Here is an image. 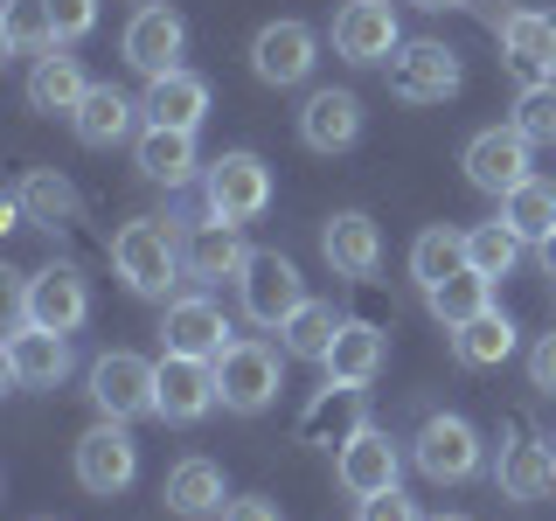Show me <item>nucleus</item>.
Listing matches in <instances>:
<instances>
[{"label":"nucleus","mask_w":556,"mask_h":521,"mask_svg":"<svg viewBox=\"0 0 556 521\" xmlns=\"http://www.w3.org/2000/svg\"><path fill=\"white\" fill-rule=\"evenodd\" d=\"M112 265L126 278V292H139V300H167L174 278H188L181 271V237H174L161 216H132L126 230L112 237Z\"/></svg>","instance_id":"1"},{"label":"nucleus","mask_w":556,"mask_h":521,"mask_svg":"<svg viewBox=\"0 0 556 521\" xmlns=\"http://www.w3.org/2000/svg\"><path fill=\"white\" fill-rule=\"evenodd\" d=\"M278 382H286V355H278L271 341H257V334H237V341L216 355V404L230 410V417L271 410Z\"/></svg>","instance_id":"2"},{"label":"nucleus","mask_w":556,"mask_h":521,"mask_svg":"<svg viewBox=\"0 0 556 521\" xmlns=\"http://www.w3.org/2000/svg\"><path fill=\"white\" fill-rule=\"evenodd\" d=\"M91 404H98V417H112V424L147 417L153 404H161V361L132 355V347L98 355V361H91Z\"/></svg>","instance_id":"3"},{"label":"nucleus","mask_w":556,"mask_h":521,"mask_svg":"<svg viewBox=\"0 0 556 521\" xmlns=\"http://www.w3.org/2000/svg\"><path fill=\"white\" fill-rule=\"evenodd\" d=\"M8 292H14V320H35V327H49V334H77V327L91 320V285H84L70 265L14 278Z\"/></svg>","instance_id":"4"},{"label":"nucleus","mask_w":556,"mask_h":521,"mask_svg":"<svg viewBox=\"0 0 556 521\" xmlns=\"http://www.w3.org/2000/svg\"><path fill=\"white\" fill-rule=\"evenodd\" d=\"M237 300H243V320L286 327L292 313L306 306V278H300V265H292V257L251 251V257H243V271H237Z\"/></svg>","instance_id":"5"},{"label":"nucleus","mask_w":556,"mask_h":521,"mask_svg":"<svg viewBox=\"0 0 556 521\" xmlns=\"http://www.w3.org/2000/svg\"><path fill=\"white\" fill-rule=\"evenodd\" d=\"M202 195H208V216H223V223H251V216H265L271 208V167L257 161V153H216L202 174Z\"/></svg>","instance_id":"6"},{"label":"nucleus","mask_w":556,"mask_h":521,"mask_svg":"<svg viewBox=\"0 0 556 521\" xmlns=\"http://www.w3.org/2000/svg\"><path fill=\"white\" fill-rule=\"evenodd\" d=\"M132 480H139L132 431L112 424V417H98V424L77 439V486H84V494H98V500H112V494H126Z\"/></svg>","instance_id":"7"},{"label":"nucleus","mask_w":556,"mask_h":521,"mask_svg":"<svg viewBox=\"0 0 556 521\" xmlns=\"http://www.w3.org/2000/svg\"><path fill=\"white\" fill-rule=\"evenodd\" d=\"M410 459H417V473L425 480H439V486H459V480H473L480 473V431L466 424V417H425V431L410 439Z\"/></svg>","instance_id":"8"},{"label":"nucleus","mask_w":556,"mask_h":521,"mask_svg":"<svg viewBox=\"0 0 556 521\" xmlns=\"http://www.w3.org/2000/svg\"><path fill=\"white\" fill-rule=\"evenodd\" d=\"M181 42H188V22L161 0H139V14L126 22L118 35V56H126L139 77H167V69H181Z\"/></svg>","instance_id":"9"},{"label":"nucleus","mask_w":556,"mask_h":521,"mask_svg":"<svg viewBox=\"0 0 556 521\" xmlns=\"http://www.w3.org/2000/svg\"><path fill=\"white\" fill-rule=\"evenodd\" d=\"M529 139H521L515 126H486V132H473V139H466V181H473L480 188V195H515V188L521 181H535V174H529Z\"/></svg>","instance_id":"10"},{"label":"nucleus","mask_w":556,"mask_h":521,"mask_svg":"<svg viewBox=\"0 0 556 521\" xmlns=\"http://www.w3.org/2000/svg\"><path fill=\"white\" fill-rule=\"evenodd\" d=\"M396 49H404V28H396L390 0H348L334 14V56L369 69V63H390Z\"/></svg>","instance_id":"11"},{"label":"nucleus","mask_w":556,"mask_h":521,"mask_svg":"<svg viewBox=\"0 0 556 521\" xmlns=\"http://www.w3.org/2000/svg\"><path fill=\"white\" fill-rule=\"evenodd\" d=\"M396 473H404V452H396V439H390V431H376V424H362L355 439L334 452V480H341V494H355V500L390 494Z\"/></svg>","instance_id":"12"},{"label":"nucleus","mask_w":556,"mask_h":521,"mask_svg":"<svg viewBox=\"0 0 556 521\" xmlns=\"http://www.w3.org/2000/svg\"><path fill=\"white\" fill-rule=\"evenodd\" d=\"M313 63H320V35H313L306 22H265L251 35V69H257V84H306L313 77Z\"/></svg>","instance_id":"13"},{"label":"nucleus","mask_w":556,"mask_h":521,"mask_svg":"<svg viewBox=\"0 0 556 521\" xmlns=\"http://www.w3.org/2000/svg\"><path fill=\"white\" fill-rule=\"evenodd\" d=\"M230 320L208 292H188V300H167V320H161V355H195V361H216L230 347Z\"/></svg>","instance_id":"14"},{"label":"nucleus","mask_w":556,"mask_h":521,"mask_svg":"<svg viewBox=\"0 0 556 521\" xmlns=\"http://www.w3.org/2000/svg\"><path fill=\"white\" fill-rule=\"evenodd\" d=\"M0 361H8V382L22 390H56L70 376V334H49L35 320H14L8 341H0Z\"/></svg>","instance_id":"15"},{"label":"nucleus","mask_w":556,"mask_h":521,"mask_svg":"<svg viewBox=\"0 0 556 521\" xmlns=\"http://www.w3.org/2000/svg\"><path fill=\"white\" fill-rule=\"evenodd\" d=\"M390 91L404 104H445L459 91V56L445 42H404L390 56Z\"/></svg>","instance_id":"16"},{"label":"nucleus","mask_w":556,"mask_h":521,"mask_svg":"<svg viewBox=\"0 0 556 521\" xmlns=\"http://www.w3.org/2000/svg\"><path fill=\"white\" fill-rule=\"evenodd\" d=\"M208 410H216V361L161 355V404H153V417H167V424H202Z\"/></svg>","instance_id":"17"},{"label":"nucleus","mask_w":556,"mask_h":521,"mask_svg":"<svg viewBox=\"0 0 556 521\" xmlns=\"http://www.w3.org/2000/svg\"><path fill=\"white\" fill-rule=\"evenodd\" d=\"M501 63L515 69L521 84H556V22L535 8H515L501 22Z\"/></svg>","instance_id":"18"},{"label":"nucleus","mask_w":556,"mask_h":521,"mask_svg":"<svg viewBox=\"0 0 556 521\" xmlns=\"http://www.w3.org/2000/svg\"><path fill=\"white\" fill-rule=\"evenodd\" d=\"M382 361H390V334H382L376 320H341L334 347H327V382H348V390H369L382 376Z\"/></svg>","instance_id":"19"},{"label":"nucleus","mask_w":556,"mask_h":521,"mask_svg":"<svg viewBox=\"0 0 556 521\" xmlns=\"http://www.w3.org/2000/svg\"><path fill=\"white\" fill-rule=\"evenodd\" d=\"M320 251H327V265H334L341 278H376V265H382L376 216H362V208H334L327 230H320Z\"/></svg>","instance_id":"20"},{"label":"nucleus","mask_w":556,"mask_h":521,"mask_svg":"<svg viewBox=\"0 0 556 521\" xmlns=\"http://www.w3.org/2000/svg\"><path fill=\"white\" fill-rule=\"evenodd\" d=\"M243 237H237V223H223V216H208V223H195L188 230V243H181V271L195 278V285L208 292V285H223V278H237L243 271Z\"/></svg>","instance_id":"21"},{"label":"nucleus","mask_w":556,"mask_h":521,"mask_svg":"<svg viewBox=\"0 0 556 521\" xmlns=\"http://www.w3.org/2000/svg\"><path fill=\"white\" fill-rule=\"evenodd\" d=\"M147 126H174V132H195L208 112V84L195 69H167V77H147V98H139Z\"/></svg>","instance_id":"22"},{"label":"nucleus","mask_w":556,"mask_h":521,"mask_svg":"<svg viewBox=\"0 0 556 521\" xmlns=\"http://www.w3.org/2000/svg\"><path fill=\"white\" fill-rule=\"evenodd\" d=\"M300 139L313 153H348L362 139V98L355 91H313L300 112Z\"/></svg>","instance_id":"23"},{"label":"nucleus","mask_w":556,"mask_h":521,"mask_svg":"<svg viewBox=\"0 0 556 521\" xmlns=\"http://www.w3.org/2000/svg\"><path fill=\"white\" fill-rule=\"evenodd\" d=\"M494 480H501V494H508V500H549V494H556V445H549V439H515V445H501Z\"/></svg>","instance_id":"24"},{"label":"nucleus","mask_w":556,"mask_h":521,"mask_svg":"<svg viewBox=\"0 0 556 521\" xmlns=\"http://www.w3.org/2000/svg\"><path fill=\"white\" fill-rule=\"evenodd\" d=\"M84 98H91V77H84V63L49 49V56L35 63V77H28V112H42V118H77Z\"/></svg>","instance_id":"25"},{"label":"nucleus","mask_w":556,"mask_h":521,"mask_svg":"<svg viewBox=\"0 0 556 521\" xmlns=\"http://www.w3.org/2000/svg\"><path fill=\"white\" fill-rule=\"evenodd\" d=\"M362 424H369V417H362V390H348V382H327V390L313 396V410L300 417V439H306V445L341 452Z\"/></svg>","instance_id":"26"},{"label":"nucleus","mask_w":556,"mask_h":521,"mask_svg":"<svg viewBox=\"0 0 556 521\" xmlns=\"http://www.w3.org/2000/svg\"><path fill=\"white\" fill-rule=\"evenodd\" d=\"M167 514H181V521H208V514H223V466L216 459H181L167 473Z\"/></svg>","instance_id":"27"},{"label":"nucleus","mask_w":556,"mask_h":521,"mask_svg":"<svg viewBox=\"0 0 556 521\" xmlns=\"http://www.w3.org/2000/svg\"><path fill=\"white\" fill-rule=\"evenodd\" d=\"M132 161H139V174H147V181L181 188V181H195V132L147 126V132H139V147H132Z\"/></svg>","instance_id":"28"},{"label":"nucleus","mask_w":556,"mask_h":521,"mask_svg":"<svg viewBox=\"0 0 556 521\" xmlns=\"http://www.w3.org/2000/svg\"><path fill=\"white\" fill-rule=\"evenodd\" d=\"M132 118H139V104L126 98V91H112V84H91V98L77 104V118H70V126H77V139L84 147H118V139H132Z\"/></svg>","instance_id":"29"},{"label":"nucleus","mask_w":556,"mask_h":521,"mask_svg":"<svg viewBox=\"0 0 556 521\" xmlns=\"http://www.w3.org/2000/svg\"><path fill=\"white\" fill-rule=\"evenodd\" d=\"M452 355L466 361V369H501V361L515 355V320L508 313H473L466 327H452Z\"/></svg>","instance_id":"30"},{"label":"nucleus","mask_w":556,"mask_h":521,"mask_svg":"<svg viewBox=\"0 0 556 521\" xmlns=\"http://www.w3.org/2000/svg\"><path fill=\"white\" fill-rule=\"evenodd\" d=\"M0 49H8V56H49V49H56V14H49V0H8V8H0Z\"/></svg>","instance_id":"31"},{"label":"nucleus","mask_w":556,"mask_h":521,"mask_svg":"<svg viewBox=\"0 0 556 521\" xmlns=\"http://www.w3.org/2000/svg\"><path fill=\"white\" fill-rule=\"evenodd\" d=\"M14 202H22L28 216L42 223V230H63V223H77V188H70L56 167H28L22 188H14Z\"/></svg>","instance_id":"32"},{"label":"nucleus","mask_w":556,"mask_h":521,"mask_svg":"<svg viewBox=\"0 0 556 521\" xmlns=\"http://www.w3.org/2000/svg\"><path fill=\"white\" fill-rule=\"evenodd\" d=\"M486 292H494V278H480L473 265H459V271L445 278V285H431V292H425V306H431V320H445V334H452V327H466L473 313L494 306Z\"/></svg>","instance_id":"33"},{"label":"nucleus","mask_w":556,"mask_h":521,"mask_svg":"<svg viewBox=\"0 0 556 521\" xmlns=\"http://www.w3.org/2000/svg\"><path fill=\"white\" fill-rule=\"evenodd\" d=\"M501 223L521 243H549L556 237V188L549 181H521L515 195H501Z\"/></svg>","instance_id":"34"},{"label":"nucleus","mask_w":556,"mask_h":521,"mask_svg":"<svg viewBox=\"0 0 556 521\" xmlns=\"http://www.w3.org/2000/svg\"><path fill=\"white\" fill-rule=\"evenodd\" d=\"M459 265H466V230H445V223H439V230H425V237L410 243V278H417L425 292L445 285Z\"/></svg>","instance_id":"35"},{"label":"nucleus","mask_w":556,"mask_h":521,"mask_svg":"<svg viewBox=\"0 0 556 521\" xmlns=\"http://www.w3.org/2000/svg\"><path fill=\"white\" fill-rule=\"evenodd\" d=\"M278 334H286V355H300V361H327V347H334L341 320H334V306H327V300H306L286 327H278Z\"/></svg>","instance_id":"36"},{"label":"nucleus","mask_w":556,"mask_h":521,"mask_svg":"<svg viewBox=\"0 0 556 521\" xmlns=\"http://www.w3.org/2000/svg\"><path fill=\"white\" fill-rule=\"evenodd\" d=\"M515 257H521V237H515L501 216L466 230V265H473L480 278H508V271H515Z\"/></svg>","instance_id":"37"},{"label":"nucleus","mask_w":556,"mask_h":521,"mask_svg":"<svg viewBox=\"0 0 556 521\" xmlns=\"http://www.w3.org/2000/svg\"><path fill=\"white\" fill-rule=\"evenodd\" d=\"M515 132L529 139V147H556V84H521Z\"/></svg>","instance_id":"38"},{"label":"nucleus","mask_w":556,"mask_h":521,"mask_svg":"<svg viewBox=\"0 0 556 521\" xmlns=\"http://www.w3.org/2000/svg\"><path fill=\"white\" fill-rule=\"evenodd\" d=\"M49 14H56V42H84L98 28V0H49Z\"/></svg>","instance_id":"39"},{"label":"nucleus","mask_w":556,"mask_h":521,"mask_svg":"<svg viewBox=\"0 0 556 521\" xmlns=\"http://www.w3.org/2000/svg\"><path fill=\"white\" fill-rule=\"evenodd\" d=\"M355 521H425V514H417V500H404V486H390L376 500H355Z\"/></svg>","instance_id":"40"},{"label":"nucleus","mask_w":556,"mask_h":521,"mask_svg":"<svg viewBox=\"0 0 556 521\" xmlns=\"http://www.w3.org/2000/svg\"><path fill=\"white\" fill-rule=\"evenodd\" d=\"M529 382H535L543 396H556V334H543V341L529 347Z\"/></svg>","instance_id":"41"},{"label":"nucleus","mask_w":556,"mask_h":521,"mask_svg":"<svg viewBox=\"0 0 556 521\" xmlns=\"http://www.w3.org/2000/svg\"><path fill=\"white\" fill-rule=\"evenodd\" d=\"M223 521H286V514H278L271 500H257V494H251V500H230V508H223Z\"/></svg>","instance_id":"42"},{"label":"nucleus","mask_w":556,"mask_h":521,"mask_svg":"<svg viewBox=\"0 0 556 521\" xmlns=\"http://www.w3.org/2000/svg\"><path fill=\"white\" fill-rule=\"evenodd\" d=\"M535 251H543V271L556 278V237H549V243H535Z\"/></svg>","instance_id":"43"},{"label":"nucleus","mask_w":556,"mask_h":521,"mask_svg":"<svg viewBox=\"0 0 556 521\" xmlns=\"http://www.w3.org/2000/svg\"><path fill=\"white\" fill-rule=\"evenodd\" d=\"M417 8H425V14H445V8H459V0H417Z\"/></svg>","instance_id":"44"},{"label":"nucleus","mask_w":556,"mask_h":521,"mask_svg":"<svg viewBox=\"0 0 556 521\" xmlns=\"http://www.w3.org/2000/svg\"><path fill=\"white\" fill-rule=\"evenodd\" d=\"M439 521H466V514H439Z\"/></svg>","instance_id":"45"}]
</instances>
